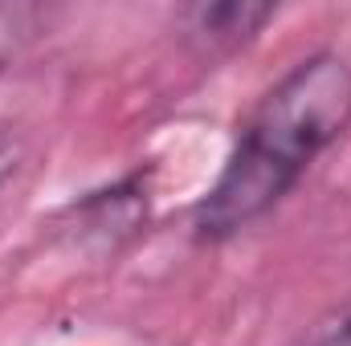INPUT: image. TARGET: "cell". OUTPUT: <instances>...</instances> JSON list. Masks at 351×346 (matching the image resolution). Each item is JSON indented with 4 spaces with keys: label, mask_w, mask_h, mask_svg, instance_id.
Masks as SVG:
<instances>
[{
    "label": "cell",
    "mask_w": 351,
    "mask_h": 346,
    "mask_svg": "<svg viewBox=\"0 0 351 346\" xmlns=\"http://www.w3.org/2000/svg\"><path fill=\"white\" fill-rule=\"evenodd\" d=\"M86 224V232H135L139 220L147 216V191H143V175H131L123 183H114L110 191H94L82 208H74Z\"/></svg>",
    "instance_id": "obj_3"
},
{
    "label": "cell",
    "mask_w": 351,
    "mask_h": 346,
    "mask_svg": "<svg viewBox=\"0 0 351 346\" xmlns=\"http://www.w3.org/2000/svg\"><path fill=\"white\" fill-rule=\"evenodd\" d=\"M348 127L351 62L339 53L302 57L245 118L225 172L192 212L196 237L225 241L262 220Z\"/></svg>",
    "instance_id": "obj_1"
},
{
    "label": "cell",
    "mask_w": 351,
    "mask_h": 346,
    "mask_svg": "<svg viewBox=\"0 0 351 346\" xmlns=\"http://www.w3.org/2000/svg\"><path fill=\"white\" fill-rule=\"evenodd\" d=\"M306 346H351V297L315 326V334H311Z\"/></svg>",
    "instance_id": "obj_5"
},
{
    "label": "cell",
    "mask_w": 351,
    "mask_h": 346,
    "mask_svg": "<svg viewBox=\"0 0 351 346\" xmlns=\"http://www.w3.org/2000/svg\"><path fill=\"white\" fill-rule=\"evenodd\" d=\"M41 8L37 4H0V70L37 37Z\"/></svg>",
    "instance_id": "obj_4"
},
{
    "label": "cell",
    "mask_w": 351,
    "mask_h": 346,
    "mask_svg": "<svg viewBox=\"0 0 351 346\" xmlns=\"http://www.w3.org/2000/svg\"><path fill=\"white\" fill-rule=\"evenodd\" d=\"M16 163H21V139L0 127V183L16 172Z\"/></svg>",
    "instance_id": "obj_6"
},
{
    "label": "cell",
    "mask_w": 351,
    "mask_h": 346,
    "mask_svg": "<svg viewBox=\"0 0 351 346\" xmlns=\"http://www.w3.org/2000/svg\"><path fill=\"white\" fill-rule=\"evenodd\" d=\"M274 16V4H245V0H221V4H196L184 12L188 37L204 49H237L245 45L265 21Z\"/></svg>",
    "instance_id": "obj_2"
}]
</instances>
